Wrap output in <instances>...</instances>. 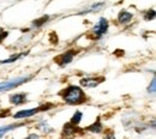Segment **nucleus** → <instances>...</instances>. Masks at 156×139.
I'll return each mask as SVG.
<instances>
[{
  "mask_svg": "<svg viewBox=\"0 0 156 139\" xmlns=\"http://www.w3.org/2000/svg\"><path fill=\"white\" fill-rule=\"evenodd\" d=\"M60 96L62 97L65 103L71 104V106L82 104L87 101V96H85L84 91L76 85H69L67 88H65L60 92Z\"/></svg>",
  "mask_w": 156,
  "mask_h": 139,
  "instance_id": "obj_1",
  "label": "nucleus"
},
{
  "mask_svg": "<svg viewBox=\"0 0 156 139\" xmlns=\"http://www.w3.org/2000/svg\"><path fill=\"white\" fill-rule=\"evenodd\" d=\"M53 107L52 103H46V104H42L37 108H31V109H25V110H20L17 112L15 114V119H22V118H29V116H33L35 114H37L40 112H46L48 109H51Z\"/></svg>",
  "mask_w": 156,
  "mask_h": 139,
  "instance_id": "obj_2",
  "label": "nucleus"
},
{
  "mask_svg": "<svg viewBox=\"0 0 156 139\" xmlns=\"http://www.w3.org/2000/svg\"><path fill=\"white\" fill-rule=\"evenodd\" d=\"M30 79H31V76H27V77H20V78H16V79L2 82V83H0V92L7 91V90H11V89H15V88L22 85L23 83H27L28 80Z\"/></svg>",
  "mask_w": 156,
  "mask_h": 139,
  "instance_id": "obj_3",
  "label": "nucleus"
},
{
  "mask_svg": "<svg viewBox=\"0 0 156 139\" xmlns=\"http://www.w3.org/2000/svg\"><path fill=\"white\" fill-rule=\"evenodd\" d=\"M108 20L106 19V18H100L98 22L93 26V30H91V33L94 34V39H100L101 36H103L106 33H107V30H108Z\"/></svg>",
  "mask_w": 156,
  "mask_h": 139,
  "instance_id": "obj_4",
  "label": "nucleus"
},
{
  "mask_svg": "<svg viewBox=\"0 0 156 139\" xmlns=\"http://www.w3.org/2000/svg\"><path fill=\"white\" fill-rule=\"evenodd\" d=\"M77 53H76V50H73V49H71V50H67L66 53H64V54H60L58 55L54 61L58 64L59 66H61V67H64V66H66V65H69L72 59H73V57L76 55Z\"/></svg>",
  "mask_w": 156,
  "mask_h": 139,
  "instance_id": "obj_5",
  "label": "nucleus"
},
{
  "mask_svg": "<svg viewBox=\"0 0 156 139\" xmlns=\"http://www.w3.org/2000/svg\"><path fill=\"white\" fill-rule=\"evenodd\" d=\"M105 80L103 77H95V78H82L80 79V85L84 88H95L100 83Z\"/></svg>",
  "mask_w": 156,
  "mask_h": 139,
  "instance_id": "obj_6",
  "label": "nucleus"
},
{
  "mask_svg": "<svg viewBox=\"0 0 156 139\" xmlns=\"http://www.w3.org/2000/svg\"><path fill=\"white\" fill-rule=\"evenodd\" d=\"M10 103L13 104V106H20L23 103L27 102V94L22 92V94H12L10 97Z\"/></svg>",
  "mask_w": 156,
  "mask_h": 139,
  "instance_id": "obj_7",
  "label": "nucleus"
},
{
  "mask_svg": "<svg viewBox=\"0 0 156 139\" xmlns=\"http://www.w3.org/2000/svg\"><path fill=\"white\" fill-rule=\"evenodd\" d=\"M132 17H133L132 13H130V12H127V11H121V12L119 13V16H118V20H119V23L125 24V23H129L130 20L132 19Z\"/></svg>",
  "mask_w": 156,
  "mask_h": 139,
  "instance_id": "obj_8",
  "label": "nucleus"
},
{
  "mask_svg": "<svg viewBox=\"0 0 156 139\" xmlns=\"http://www.w3.org/2000/svg\"><path fill=\"white\" fill-rule=\"evenodd\" d=\"M102 128H103V126H102L100 119H98L95 121V123H93V125H90V126L87 127V131L93 132V133H101L102 132Z\"/></svg>",
  "mask_w": 156,
  "mask_h": 139,
  "instance_id": "obj_9",
  "label": "nucleus"
},
{
  "mask_svg": "<svg viewBox=\"0 0 156 139\" xmlns=\"http://www.w3.org/2000/svg\"><path fill=\"white\" fill-rule=\"evenodd\" d=\"M77 127L75 126V125H72L71 122H69V123H65V126H64V131H62V134H65V136H71V134H73V133H76L77 132Z\"/></svg>",
  "mask_w": 156,
  "mask_h": 139,
  "instance_id": "obj_10",
  "label": "nucleus"
},
{
  "mask_svg": "<svg viewBox=\"0 0 156 139\" xmlns=\"http://www.w3.org/2000/svg\"><path fill=\"white\" fill-rule=\"evenodd\" d=\"M23 123H13V125H7V126H4V127H0V138L6 133V132H9V131H11V130H13V128H17V127H20L22 126Z\"/></svg>",
  "mask_w": 156,
  "mask_h": 139,
  "instance_id": "obj_11",
  "label": "nucleus"
},
{
  "mask_svg": "<svg viewBox=\"0 0 156 139\" xmlns=\"http://www.w3.org/2000/svg\"><path fill=\"white\" fill-rule=\"evenodd\" d=\"M49 19V16L48 15H46V16H42L41 18L39 19H35L33 22V26H35V28H40V26H42L47 20Z\"/></svg>",
  "mask_w": 156,
  "mask_h": 139,
  "instance_id": "obj_12",
  "label": "nucleus"
},
{
  "mask_svg": "<svg viewBox=\"0 0 156 139\" xmlns=\"http://www.w3.org/2000/svg\"><path fill=\"white\" fill-rule=\"evenodd\" d=\"M82 118H83V114H82V112H76L73 115H72V118H71V120H70V122L72 123V125H75V126H77L78 123L80 122V120H82Z\"/></svg>",
  "mask_w": 156,
  "mask_h": 139,
  "instance_id": "obj_13",
  "label": "nucleus"
},
{
  "mask_svg": "<svg viewBox=\"0 0 156 139\" xmlns=\"http://www.w3.org/2000/svg\"><path fill=\"white\" fill-rule=\"evenodd\" d=\"M101 7H103V2H98V4H95V5L90 6L88 10H85V11L80 12L79 15H83V13H88V12H95V11H98Z\"/></svg>",
  "mask_w": 156,
  "mask_h": 139,
  "instance_id": "obj_14",
  "label": "nucleus"
},
{
  "mask_svg": "<svg viewBox=\"0 0 156 139\" xmlns=\"http://www.w3.org/2000/svg\"><path fill=\"white\" fill-rule=\"evenodd\" d=\"M28 54V52L27 53H23V54H15V55H12L11 58H9V59H6V60H1L0 61V64H10V62H13V61H16V60H18L20 58V57H23V55H27Z\"/></svg>",
  "mask_w": 156,
  "mask_h": 139,
  "instance_id": "obj_15",
  "label": "nucleus"
},
{
  "mask_svg": "<svg viewBox=\"0 0 156 139\" xmlns=\"http://www.w3.org/2000/svg\"><path fill=\"white\" fill-rule=\"evenodd\" d=\"M156 91V80H155V77L153 78L151 80V83H150V85H149V88H148V92L149 94H155Z\"/></svg>",
  "mask_w": 156,
  "mask_h": 139,
  "instance_id": "obj_16",
  "label": "nucleus"
},
{
  "mask_svg": "<svg viewBox=\"0 0 156 139\" xmlns=\"http://www.w3.org/2000/svg\"><path fill=\"white\" fill-rule=\"evenodd\" d=\"M144 18H145L147 20H153L154 18H155V11H154V10H149V11H147Z\"/></svg>",
  "mask_w": 156,
  "mask_h": 139,
  "instance_id": "obj_17",
  "label": "nucleus"
},
{
  "mask_svg": "<svg viewBox=\"0 0 156 139\" xmlns=\"http://www.w3.org/2000/svg\"><path fill=\"white\" fill-rule=\"evenodd\" d=\"M37 128L41 130V131H43V132H48L47 130H52V128H48L47 127V122H44V121H41L39 125H37Z\"/></svg>",
  "mask_w": 156,
  "mask_h": 139,
  "instance_id": "obj_18",
  "label": "nucleus"
},
{
  "mask_svg": "<svg viewBox=\"0 0 156 139\" xmlns=\"http://www.w3.org/2000/svg\"><path fill=\"white\" fill-rule=\"evenodd\" d=\"M7 36H9V33H7V31H5L2 28H0V43L5 40Z\"/></svg>",
  "mask_w": 156,
  "mask_h": 139,
  "instance_id": "obj_19",
  "label": "nucleus"
},
{
  "mask_svg": "<svg viewBox=\"0 0 156 139\" xmlns=\"http://www.w3.org/2000/svg\"><path fill=\"white\" fill-rule=\"evenodd\" d=\"M25 139H39V136L35 134V133H33V134H29Z\"/></svg>",
  "mask_w": 156,
  "mask_h": 139,
  "instance_id": "obj_20",
  "label": "nucleus"
},
{
  "mask_svg": "<svg viewBox=\"0 0 156 139\" xmlns=\"http://www.w3.org/2000/svg\"><path fill=\"white\" fill-rule=\"evenodd\" d=\"M103 139H115V137H114V134H113L112 132H109V133H108V134H107Z\"/></svg>",
  "mask_w": 156,
  "mask_h": 139,
  "instance_id": "obj_21",
  "label": "nucleus"
}]
</instances>
